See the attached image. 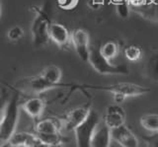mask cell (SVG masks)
<instances>
[{
  "label": "cell",
  "mask_w": 158,
  "mask_h": 147,
  "mask_svg": "<svg viewBox=\"0 0 158 147\" xmlns=\"http://www.w3.org/2000/svg\"><path fill=\"white\" fill-rule=\"evenodd\" d=\"M19 91L13 92L12 96L4 102L1 107V122H0V143L4 144L15 133L19 119L20 96Z\"/></svg>",
  "instance_id": "6da1fadb"
},
{
  "label": "cell",
  "mask_w": 158,
  "mask_h": 147,
  "mask_svg": "<svg viewBox=\"0 0 158 147\" xmlns=\"http://www.w3.org/2000/svg\"><path fill=\"white\" fill-rule=\"evenodd\" d=\"M111 60H108L104 56L100 48L91 47L90 53H89L88 62L92 66V68L95 71H97L100 74L104 75H127L130 74V69L128 67L120 64L115 65L110 62Z\"/></svg>",
  "instance_id": "7a4b0ae2"
},
{
  "label": "cell",
  "mask_w": 158,
  "mask_h": 147,
  "mask_svg": "<svg viewBox=\"0 0 158 147\" xmlns=\"http://www.w3.org/2000/svg\"><path fill=\"white\" fill-rule=\"evenodd\" d=\"M14 86L15 89L21 93H25L28 95H39L46 91L54 89V88L71 86V84H62V83L61 84H52V83L47 81L41 75H38L23 78V79L19 80Z\"/></svg>",
  "instance_id": "3957f363"
},
{
  "label": "cell",
  "mask_w": 158,
  "mask_h": 147,
  "mask_svg": "<svg viewBox=\"0 0 158 147\" xmlns=\"http://www.w3.org/2000/svg\"><path fill=\"white\" fill-rule=\"evenodd\" d=\"M100 122V116L92 110L85 121L74 129L76 147H92V139Z\"/></svg>",
  "instance_id": "277c9868"
},
{
  "label": "cell",
  "mask_w": 158,
  "mask_h": 147,
  "mask_svg": "<svg viewBox=\"0 0 158 147\" xmlns=\"http://www.w3.org/2000/svg\"><path fill=\"white\" fill-rule=\"evenodd\" d=\"M75 88H84V89H92V90H99V91H106L111 93H121L123 94L127 98V97H135V96H141L145 95L150 92L149 88L145 86H141L138 84H133V83H116L112 85H76Z\"/></svg>",
  "instance_id": "5b68a950"
},
{
  "label": "cell",
  "mask_w": 158,
  "mask_h": 147,
  "mask_svg": "<svg viewBox=\"0 0 158 147\" xmlns=\"http://www.w3.org/2000/svg\"><path fill=\"white\" fill-rule=\"evenodd\" d=\"M48 19L46 14L38 11L37 16L34 19L32 24V34H33V42L36 47H43L49 40L48 36V27H49Z\"/></svg>",
  "instance_id": "8992f818"
},
{
  "label": "cell",
  "mask_w": 158,
  "mask_h": 147,
  "mask_svg": "<svg viewBox=\"0 0 158 147\" xmlns=\"http://www.w3.org/2000/svg\"><path fill=\"white\" fill-rule=\"evenodd\" d=\"M90 104H86L84 106L77 107L75 109L71 110L69 112L64 116L62 125L63 127L67 131H74V129L81 124H83L85 120L88 117L89 114L91 112Z\"/></svg>",
  "instance_id": "52a82bcc"
},
{
  "label": "cell",
  "mask_w": 158,
  "mask_h": 147,
  "mask_svg": "<svg viewBox=\"0 0 158 147\" xmlns=\"http://www.w3.org/2000/svg\"><path fill=\"white\" fill-rule=\"evenodd\" d=\"M71 43L75 50L77 55L83 61L88 62L89 53H90V38L89 34L83 29H75L71 32Z\"/></svg>",
  "instance_id": "ba28073f"
},
{
  "label": "cell",
  "mask_w": 158,
  "mask_h": 147,
  "mask_svg": "<svg viewBox=\"0 0 158 147\" xmlns=\"http://www.w3.org/2000/svg\"><path fill=\"white\" fill-rule=\"evenodd\" d=\"M112 138L122 147H138L139 141L128 127L123 125L112 129Z\"/></svg>",
  "instance_id": "9c48e42d"
},
{
  "label": "cell",
  "mask_w": 158,
  "mask_h": 147,
  "mask_svg": "<svg viewBox=\"0 0 158 147\" xmlns=\"http://www.w3.org/2000/svg\"><path fill=\"white\" fill-rule=\"evenodd\" d=\"M104 124L109 129H114L120 127L126 124V112L123 109L117 105H111L107 108L105 116H104Z\"/></svg>",
  "instance_id": "30bf717a"
},
{
  "label": "cell",
  "mask_w": 158,
  "mask_h": 147,
  "mask_svg": "<svg viewBox=\"0 0 158 147\" xmlns=\"http://www.w3.org/2000/svg\"><path fill=\"white\" fill-rule=\"evenodd\" d=\"M40 139L36 133H31V132L26 131L15 132L6 143L1 145V147H32Z\"/></svg>",
  "instance_id": "8fae6325"
},
{
  "label": "cell",
  "mask_w": 158,
  "mask_h": 147,
  "mask_svg": "<svg viewBox=\"0 0 158 147\" xmlns=\"http://www.w3.org/2000/svg\"><path fill=\"white\" fill-rule=\"evenodd\" d=\"M48 36L49 40H52L58 47L66 46L71 41V34H69L66 27L61 24L52 22L48 27Z\"/></svg>",
  "instance_id": "7c38bea8"
},
{
  "label": "cell",
  "mask_w": 158,
  "mask_h": 147,
  "mask_svg": "<svg viewBox=\"0 0 158 147\" xmlns=\"http://www.w3.org/2000/svg\"><path fill=\"white\" fill-rule=\"evenodd\" d=\"M47 103L44 99L40 97H31L22 105L25 112L33 119H38L42 116L44 109H46Z\"/></svg>",
  "instance_id": "4fadbf2b"
},
{
  "label": "cell",
  "mask_w": 158,
  "mask_h": 147,
  "mask_svg": "<svg viewBox=\"0 0 158 147\" xmlns=\"http://www.w3.org/2000/svg\"><path fill=\"white\" fill-rule=\"evenodd\" d=\"M62 122L56 117H48L39 120L35 126L36 133H58L60 132Z\"/></svg>",
  "instance_id": "5bb4252c"
},
{
  "label": "cell",
  "mask_w": 158,
  "mask_h": 147,
  "mask_svg": "<svg viewBox=\"0 0 158 147\" xmlns=\"http://www.w3.org/2000/svg\"><path fill=\"white\" fill-rule=\"evenodd\" d=\"M112 139V129L105 124L99 125L93 136L92 147H110Z\"/></svg>",
  "instance_id": "9a60e30c"
},
{
  "label": "cell",
  "mask_w": 158,
  "mask_h": 147,
  "mask_svg": "<svg viewBox=\"0 0 158 147\" xmlns=\"http://www.w3.org/2000/svg\"><path fill=\"white\" fill-rule=\"evenodd\" d=\"M40 75L44 77L47 81L52 83V84H61L60 80L62 77V71L60 68L56 65L44 67Z\"/></svg>",
  "instance_id": "2e32d148"
},
{
  "label": "cell",
  "mask_w": 158,
  "mask_h": 147,
  "mask_svg": "<svg viewBox=\"0 0 158 147\" xmlns=\"http://www.w3.org/2000/svg\"><path fill=\"white\" fill-rule=\"evenodd\" d=\"M140 125L147 131L155 133L158 132V115L156 114H148L144 115L139 120Z\"/></svg>",
  "instance_id": "e0dca14e"
},
{
  "label": "cell",
  "mask_w": 158,
  "mask_h": 147,
  "mask_svg": "<svg viewBox=\"0 0 158 147\" xmlns=\"http://www.w3.org/2000/svg\"><path fill=\"white\" fill-rule=\"evenodd\" d=\"M146 75L153 81H158V53L152 55L145 65Z\"/></svg>",
  "instance_id": "ac0fdd59"
},
{
  "label": "cell",
  "mask_w": 158,
  "mask_h": 147,
  "mask_svg": "<svg viewBox=\"0 0 158 147\" xmlns=\"http://www.w3.org/2000/svg\"><path fill=\"white\" fill-rule=\"evenodd\" d=\"M36 134L40 138V140L48 145L62 144L64 140L62 135L60 134V132H58V133H36Z\"/></svg>",
  "instance_id": "d6986e66"
},
{
  "label": "cell",
  "mask_w": 158,
  "mask_h": 147,
  "mask_svg": "<svg viewBox=\"0 0 158 147\" xmlns=\"http://www.w3.org/2000/svg\"><path fill=\"white\" fill-rule=\"evenodd\" d=\"M101 53L105 56L108 60H112L115 58L118 52V47L116 43L114 42H108L105 45L100 47Z\"/></svg>",
  "instance_id": "ffe728a7"
},
{
  "label": "cell",
  "mask_w": 158,
  "mask_h": 147,
  "mask_svg": "<svg viewBox=\"0 0 158 147\" xmlns=\"http://www.w3.org/2000/svg\"><path fill=\"white\" fill-rule=\"evenodd\" d=\"M125 55L130 61H136L141 57V50L138 47L130 46L125 50Z\"/></svg>",
  "instance_id": "44dd1931"
},
{
  "label": "cell",
  "mask_w": 158,
  "mask_h": 147,
  "mask_svg": "<svg viewBox=\"0 0 158 147\" xmlns=\"http://www.w3.org/2000/svg\"><path fill=\"white\" fill-rule=\"evenodd\" d=\"M24 35V31L23 29L20 26H14L12 27L7 33V37L10 41L12 42H16L18 40H20Z\"/></svg>",
  "instance_id": "7402d4cb"
},
{
  "label": "cell",
  "mask_w": 158,
  "mask_h": 147,
  "mask_svg": "<svg viewBox=\"0 0 158 147\" xmlns=\"http://www.w3.org/2000/svg\"><path fill=\"white\" fill-rule=\"evenodd\" d=\"M117 14L122 19H127L130 17V7L127 2H121L117 5Z\"/></svg>",
  "instance_id": "603a6c76"
},
{
  "label": "cell",
  "mask_w": 158,
  "mask_h": 147,
  "mask_svg": "<svg viewBox=\"0 0 158 147\" xmlns=\"http://www.w3.org/2000/svg\"><path fill=\"white\" fill-rule=\"evenodd\" d=\"M78 3V0H57L58 6L65 9V10H69V9L74 8Z\"/></svg>",
  "instance_id": "cb8c5ba5"
},
{
  "label": "cell",
  "mask_w": 158,
  "mask_h": 147,
  "mask_svg": "<svg viewBox=\"0 0 158 147\" xmlns=\"http://www.w3.org/2000/svg\"><path fill=\"white\" fill-rule=\"evenodd\" d=\"M143 139L148 147H158V132H155L150 136L143 137Z\"/></svg>",
  "instance_id": "d4e9b609"
},
{
  "label": "cell",
  "mask_w": 158,
  "mask_h": 147,
  "mask_svg": "<svg viewBox=\"0 0 158 147\" xmlns=\"http://www.w3.org/2000/svg\"><path fill=\"white\" fill-rule=\"evenodd\" d=\"M113 99H114V101H115V103H117V104H120V103H123L127 99V97L123 94H121V93H114Z\"/></svg>",
  "instance_id": "484cf974"
},
{
  "label": "cell",
  "mask_w": 158,
  "mask_h": 147,
  "mask_svg": "<svg viewBox=\"0 0 158 147\" xmlns=\"http://www.w3.org/2000/svg\"><path fill=\"white\" fill-rule=\"evenodd\" d=\"M40 139V138H39ZM32 147H48V144H46V143H44L43 141H41V140H39L36 144H35L34 146H32Z\"/></svg>",
  "instance_id": "4316f807"
},
{
  "label": "cell",
  "mask_w": 158,
  "mask_h": 147,
  "mask_svg": "<svg viewBox=\"0 0 158 147\" xmlns=\"http://www.w3.org/2000/svg\"><path fill=\"white\" fill-rule=\"evenodd\" d=\"M48 147H63L62 144H56V145H48Z\"/></svg>",
  "instance_id": "83f0119b"
}]
</instances>
